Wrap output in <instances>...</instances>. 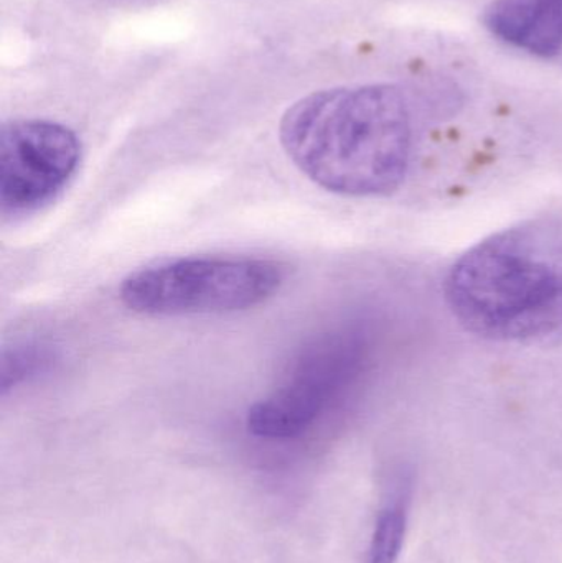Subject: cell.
<instances>
[{
    "instance_id": "6da1fadb",
    "label": "cell",
    "mask_w": 562,
    "mask_h": 563,
    "mask_svg": "<svg viewBox=\"0 0 562 563\" xmlns=\"http://www.w3.org/2000/svg\"><path fill=\"white\" fill-rule=\"evenodd\" d=\"M279 137L309 180L345 197H388L411 165V112L395 86L312 92L287 109Z\"/></svg>"
},
{
    "instance_id": "7a4b0ae2",
    "label": "cell",
    "mask_w": 562,
    "mask_h": 563,
    "mask_svg": "<svg viewBox=\"0 0 562 563\" xmlns=\"http://www.w3.org/2000/svg\"><path fill=\"white\" fill-rule=\"evenodd\" d=\"M444 297L455 320L502 343L562 336V223L535 218L485 238L449 269Z\"/></svg>"
},
{
    "instance_id": "3957f363",
    "label": "cell",
    "mask_w": 562,
    "mask_h": 563,
    "mask_svg": "<svg viewBox=\"0 0 562 563\" xmlns=\"http://www.w3.org/2000/svg\"><path fill=\"white\" fill-rule=\"evenodd\" d=\"M286 276L284 264L264 257H174L129 274L119 298L147 317L233 313L269 300Z\"/></svg>"
},
{
    "instance_id": "277c9868",
    "label": "cell",
    "mask_w": 562,
    "mask_h": 563,
    "mask_svg": "<svg viewBox=\"0 0 562 563\" xmlns=\"http://www.w3.org/2000/svg\"><path fill=\"white\" fill-rule=\"evenodd\" d=\"M368 336L359 328L319 338L290 364L276 387L253 404L247 430L261 439L302 435L355 386L370 356Z\"/></svg>"
},
{
    "instance_id": "5b68a950",
    "label": "cell",
    "mask_w": 562,
    "mask_h": 563,
    "mask_svg": "<svg viewBox=\"0 0 562 563\" xmlns=\"http://www.w3.org/2000/svg\"><path fill=\"white\" fill-rule=\"evenodd\" d=\"M81 164L78 135L58 122L20 119L0 132V208L26 217L52 203Z\"/></svg>"
},
{
    "instance_id": "8992f818",
    "label": "cell",
    "mask_w": 562,
    "mask_h": 563,
    "mask_svg": "<svg viewBox=\"0 0 562 563\" xmlns=\"http://www.w3.org/2000/svg\"><path fill=\"white\" fill-rule=\"evenodd\" d=\"M502 42L541 58L562 49V0H494L485 13Z\"/></svg>"
},
{
    "instance_id": "52a82bcc",
    "label": "cell",
    "mask_w": 562,
    "mask_h": 563,
    "mask_svg": "<svg viewBox=\"0 0 562 563\" xmlns=\"http://www.w3.org/2000/svg\"><path fill=\"white\" fill-rule=\"evenodd\" d=\"M406 532V512L401 506L385 509L376 522L368 563H396Z\"/></svg>"
},
{
    "instance_id": "ba28073f",
    "label": "cell",
    "mask_w": 562,
    "mask_h": 563,
    "mask_svg": "<svg viewBox=\"0 0 562 563\" xmlns=\"http://www.w3.org/2000/svg\"><path fill=\"white\" fill-rule=\"evenodd\" d=\"M45 360L43 351L35 347H26V350L15 351L12 357L3 360L2 389L5 393L9 387L15 386L16 383L35 373L38 369V361Z\"/></svg>"
}]
</instances>
